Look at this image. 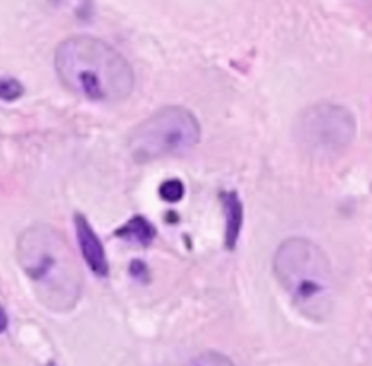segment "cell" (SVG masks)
Returning <instances> with one entry per match:
<instances>
[{
	"label": "cell",
	"instance_id": "6da1fadb",
	"mask_svg": "<svg viewBox=\"0 0 372 366\" xmlns=\"http://www.w3.org/2000/svg\"><path fill=\"white\" fill-rule=\"evenodd\" d=\"M55 68L68 91L95 103H120L134 88V74L125 57L92 36H73L59 44Z\"/></svg>",
	"mask_w": 372,
	"mask_h": 366
},
{
	"label": "cell",
	"instance_id": "7a4b0ae2",
	"mask_svg": "<svg viewBox=\"0 0 372 366\" xmlns=\"http://www.w3.org/2000/svg\"><path fill=\"white\" fill-rule=\"evenodd\" d=\"M17 255L36 294L53 311H68L82 291V274L74 255L50 226L27 229L18 240Z\"/></svg>",
	"mask_w": 372,
	"mask_h": 366
},
{
	"label": "cell",
	"instance_id": "3957f363",
	"mask_svg": "<svg viewBox=\"0 0 372 366\" xmlns=\"http://www.w3.org/2000/svg\"><path fill=\"white\" fill-rule=\"evenodd\" d=\"M273 270L299 309L322 320L331 306V272L324 252L306 238H289L274 255Z\"/></svg>",
	"mask_w": 372,
	"mask_h": 366
},
{
	"label": "cell",
	"instance_id": "277c9868",
	"mask_svg": "<svg viewBox=\"0 0 372 366\" xmlns=\"http://www.w3.org/2000/svg\"><path fill=\"white\" fill-rule=\"evenodd\" d=\"M199 139L201 125L192 112L183 108H164L137 125L129 147L134 161L148 163L189 152L198 145Z\"/></svg>",
	"mask_w": 372,
	"mask_h": 366
},
{
	"label": "cell",
	"instance_id": "5b68a950",
	"mask_svg": "<svg viewBox=\"0 0 372 366\" xmlns=\"http://www.w3.org/2000/svg\"><path fill=\"white\" fill-rule=\"evenodd\" d=\"M297 133L308 151L330 156L348 147L355 139L356 121L345 108L318 104L300 118Z\"/></svg>",
	"mask_w": 372,
	"mask_h": 366
},
{
	"label": "cell",
	"instance_id": "8992f818",
	"mask_svg": "<svg viewBox=\"0 0 372 366\" xmlns=\"http://www.w3.org/2000/svg\"><path fill=\"white\" fill-rule=\"evenodd\" d=\"M76 225V235L78 246H80L82 255L85 261L92 270V273L106 277L109 274V263H107L104 247L100 242V238L95 234V230L90 225V221L82 214H77L74 219Z\"/></svg>",
	"mask_w": 372,
	"mask_h": 366
},
{
	"label": "cell",
	"instance_id": "52a82bcc",
	"mask_svg": "<svg viewBox=\"0 0 372 366\" xmlns=\"http://www.w3.org/2000/svg\"><path fill=\"white\" fill-rule=\"evenodd\" d=\"M222 204L224 220H227V230H224V244L228 250L237 247L238 237L243 228L244 207L237 191L229 190L222 193Z\"/></svg>",
	"mask_w": 372,
	"mask_h": 366
},
{
	"label": "cell",
	"instance_id": "ba28073f",
	"mask_svg": "<svg viewBox=\"0 0 372 366\" xmlns=\"http://www.w3.org/2000/svg\"><path fill=\"white\" fill-rule=\"evenodd\" d=\"M115 235L125 240V242L146 247L152 243V240L157 235V230L151 221L146 220L143 216H134L124 226L117 229Z\"/></svg>",
	"mask_w": 372,
	"mask_h": 366
},
{
	"label": "cell",
	"instance_id": "9c48e42d",
	"mask_svg": "<svg viewBox=\"0 0 372 366\" xmlns=\"http://www.w3.org/2000/svg\"><path fill=\"white\" fill-rule=\"evenodd\" d=\"M159 193L164 202H168V204H176V202H180L184 198L185 187L180 180L172 178L163 182L160 186Z\"/></svg>",
	"mask_w": 372,
	"mask_h": 366
},
{
	"label": "cell",
	"instance_id": "30bf717a",
	"mask_svg": "<svg viewBox=\"0 0 372 366\" xmlns=\"http://www.w3.org/2000/svg\"><path fill=\"white\" fill-rule=\"evenodd\" d=\"M24 89L15 79H0V98L6 101L17 100L23 95Z\"/></svg>",
	"mask_w": 372,
	"mask_h": 366
},
{
	"label": "cell",
	"instance_id": "8fae6325",
	"mask_svg": "<svg viewBox=\"0 0 372 366\" xmlns=\"http://www.w3.org/2000/svg\"><path fill=\"white\" fill-rule=\"evenodd\" d=\"M130 272L137 279H145L146 276H148V268H146V265L141 261H133L131 267H130Z\"/></svg>",
	"mask_w": 372,
	"mask_h": 366
},
{
	"label": "cell",
	"instance_id": "7c38bea8",
	"mask_svg": "<svg viewBox=\"0 0 372 366\" xmlns=\"http://www.w3.org/2000/svg\"><path fill=\"white\" fill-rule=\"evenodd\" d=\"M8 327V315L5 312V309L0 305V333H3Z\"/></svg>",
	"mask_w": 372,
	"mask_h": 366
}]
</instances>
